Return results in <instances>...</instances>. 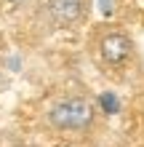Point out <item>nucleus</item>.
<instances>
[{
  "label": "nucleus",
  "instance_id": "nucleus-3",
  "mask_svg": "<svg viewBox=\"0 0 144 147\" xmlns=\"http://www.w3.org/2000/svg\"><path fill=\"white\" fill-rule=\"evenodd\" d=\"M46 16L59 30H72L86 22L91 0H46Z\"/></svg>",
  "mask_w": 144,
  "mask_h": 147
},
{
  "label": "nucleus",
  "instance_id": "nucleus-1",
  "mask_svg": "<svg viewBox=\"0 0 144 147\" xmlns=\"http://www.w3.org/2000/svg\"><path fill=\"white\" fill-rule=\"evenodd\" d=\"M96 105L83 94L56 99L46 112V123L59 134H88L96 120Z\"/></svg>",
  "mask_w": 144,
  "mask_h": 147
},
{
  "label": "nucleus",
  "instance_id": "nucleus-4",
  "mask_svg": "<svg viewBox=\"0 0 144 147\" xmlns=\"http://www.w3.org/2000/svg\"><path fill=\"white\" fill-rule=\"evenodd\" d=\"M13 3H24V0H13Z\"/></svg>",
  "mask_w": 144,
  "mask_h": 147
},
{
  "label": "nucleus",
  "instance_id": "nucleus-2",
  "mask_svg": "<svg viewBox=\"0 0 144 147\" xmlns=\"http://www.w3.org/2000/svg\"><path fill=\"white\" fill-rule=\"evenodd\" d=\"M133 51H136V46L125 30L107 24L96 32V54L107 67H125L133 59Z\"/></svg>",
  "mask_w": 144,
  "mask_h": 147
}]
</instances>
